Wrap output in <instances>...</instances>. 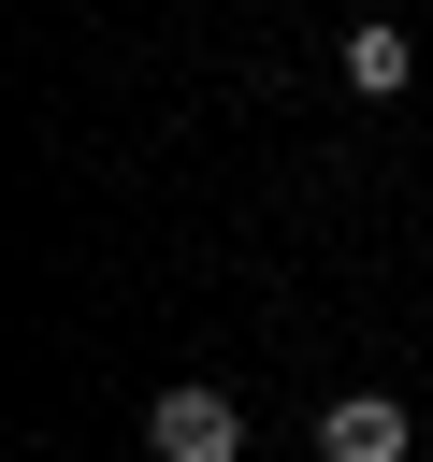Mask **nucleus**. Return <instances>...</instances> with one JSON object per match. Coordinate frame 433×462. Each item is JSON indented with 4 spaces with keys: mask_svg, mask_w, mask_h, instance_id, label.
I'll use <instances>...</instances> for the list:
<instances>
[{
    "mask_svg": "<svg viewBox=\"0 0 433 462\" xmlns=\"http://www.w3.org/2000/svg\"><path fill=\"white\" fill-rule=\"evenodd\" d=\"M144 448H159V462H245V404L188 375V390H159V404H144Z\"/></svg>",
    "mask_w": 433,
    "mask_h": 462,
    "instance_id": "1",
    "label": "nucleus"
},
{
    "mask_svg": "<svg viewBox=\"0 0 433 462\" xmlns=\"http://www.w3.org/2000/svg\"><path fill=\"white\" fill-rule=\"evenodd\" d=\"M318 462H404V404L390 390H332L318 404Z\"/></svg>",
    "mask_w": 433,
    "mask_h": 462,
    "instance_id": "2",
    "label": "nucleus"
},
{
    "mask_svg": "<svg viewBox=\"0 0 433 462\" xmlns=\"http://www.w3.org/2000/svg\"><path fill=\"white\" fill-rule=\"evenodd\" d=\"M346 87H361V101H404V87H419V43H404L390 14H375V29H346Z\"/></svg>",
    "mask_w": 433,
    "mask_h": 462,
    "instance_id": "3",
    "label": "nucleus"
}]
</instances>
